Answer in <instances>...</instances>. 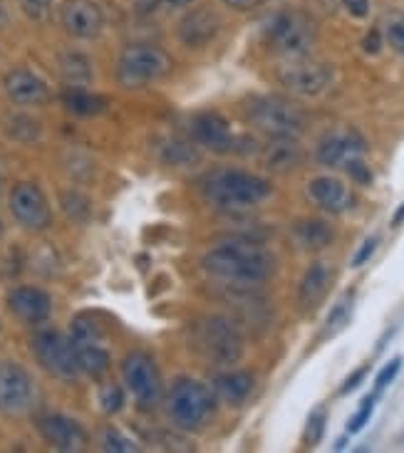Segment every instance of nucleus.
<instances>
[{"mask_svg":"<svg viewBox=\"0 0 404 453\" xmlns=\"http://www.w3.org/2000/svg\"><path fill=\"white\" fill-rule=\"evenodd\" d=\"M345 446H347V439H340V441H335V451H343Z\"/></svg>","mask_w":404,"mask_h":453,"instance_id":"obj_47","label":"nucleus"},{"mask_svg":"<svg viewBox=\"0 0 404 453\" xmlns=\"http://www.w3.org/2000/svg\"><path fill=\"white\" fill-rule=\"evenodd\" d=\"M375 399H377V394H369V396H365L360 402V409L347 421V434H360V431L368 426L369 418H372V411H375Z\"/></svg>","mask_w":404,"mask_h":453,"instance_id":"obj_31","label":"nucleus"},{"mask_svg":"<svg viewBox=\"0 0 404 453\" xmlns=\"http://www.w3.org/2000/svg\"><path fill=\"white\" fill-rule=\"evenodd\" d=\"M293 235L306 250H322L335 241V231L330 223L318 221V219H306V221L295 223Z\"/></svg>","mask_w":404,"mask_h":453,"instance_id":"obj_25","label":"nucleus"},{"mask_svg":"<svg viewBox=\"0 0 404 453\" xmlns=\"http://www.w3.org/2000/svg\"><path fill=\"white\" fill-rule=\"evenodd\" d=\"M102 446H105V451H112V453L139 451V446H136L132 439H127L122 431H117V429L105 431V436H102Z\"/></svg>","mask_w":404,"mask_h":453,"instance_id":"obj_32","label":"nucleus"},{"mask_svg":"<svg viewBox=\"0 0 404 453\" xmlns=\"http://www.w3.org/2000/svg\"><path fill=\"white\" fill-rule=\"evenodd\" d=\"M263 35L270 48L291 60V58H306L318 40V30L303 11L283 8L266 20Z\"/></svg>","mask_w":404,"mask_h":453,"instance_id":"obj_5","label":"nucleus"},{"mask_svg":"<svg viewBox=\"0 0 404 453\" xmlns=\"http://www.w3.org/2000/svg\"><path fill=\"white\" fill-rule=\"evenodd\" d=\"M377 245H380V238H377V235H369L368 241L360 245V250L355 253V257H353V268H362V265L368 263L369 257L375 256Z\"/></svg>","mask_w":404,"mask_h":453,"instance_id":"obj_37","label":"nucleus"},{"mask_svg":"<svg viewBox=\"0 0 404 453\" xmlns=\"http://www.w3.org/2000/svg\"><path fill=\"white\" fill-rule=\"evenodd\" d=\"M99 406H102V411H105V414H117V411L124 406L122 387H117V384H107V387L99 392Z\"/></svg>","mask_w":404,"mask_h":453,"instance_id":"obj_33","label":"nucleus"},{"mask_svg":"<svg viewBox=\"0 0 404 453\" xmlns=\"http://www.w3.org/2000/svg\"><path fill=\"white\" fill-rule=\"evenodd\" d=\"M62 30L77 40H92L102 33L105 15L95 0H67L60 11Z\"/></svg>","mask_w":404,"mask_h":453,"instance_id":"obj_14","label":"nucleus"},{"mask_svg":"<svg viewBox=\"0 0 404 453\" xmlns=\"http://www.w3.org/2000/svg\"><path fill=\"white\" fill-rule=\"evenodd\" d=\"M3 87H5L8 99L20 104V107H37V104H45L50 99L48 85L35 73H30L25 67H15L5 74Z\"/></svg>","mask_w":404,"mask_h":453,"instance_id":"obj_17","label":"nucleus"},{"mask_svg":"<svg viewBox=\"0 0 404 453\" xmlns=\"http://www.w3.org/2000/svg\"><path fill=\"white\" fill-rule=\"evenodd\" d=\"M62 104L74 117H97L107 110V99L95 92H87L85 87L73 85H67V89L62 92Z\"/></svg>","mask_w":404,"mask_h":453,"instance_id":"obj_24","label":"nucleus"},{"mask_svg":"<svg viewBox=\"0 0 404 453\" xmlns=\"http://www.w3.org/2000/svg\"><path fill=\"white\" fill-rule=\"evenodd\" d=\"M400 369H402V357H394V359H390V362L377 372V380H375V394L385 392V389L397 380Z\"/></svg>","mask_w":404,"mask_h":453,"instance_id":"obj_34","label":"nucleus"},{"mask_svg":"<svg viewBox=\"0 0 404 453\" xmlns=\"http://www.w3.org/2000/svg\"><path fill=\"white\" fill-rule=\"evenodd\" d=\"M201 268L219 280L251 285V282L268 280L276 273V257L256 243L231 241L211 248L201 257Z\"/></svg>","mask_w":404,"mask_h":453,"instance_id":"obj_1","label":"nucleus"},{"mask_svg":"<svg viewBox=\"0 0 404 453\" xmlns=\"http://www.w3.org/2000/svg\"><path fill=\"white\" fill-rule=\"evenodd\" d=\"M40 434H43V439L52 446V449H58V451H82L87 446V434L85 429L73 421V418L60 417V414H52V417L40 418Z\"/></svg>","mask_w":404,"mask_h":453,"instance_id":"obj_19","label":"nucleus"},{"mask_svg":"<svg viewBox=\"0 0 404 453\" xmlns=\"http://www.w3.org/2000/svg\"><path fill=\"white\" fill-rule=\"evenodd\" d=\"M60 74L67 85L85 87L92 80V65L82 55L70 52V55H62L60 58Z\"/></svg>","mask_w":404,"mask_h":453,"instance_id":"obj_27","label":"nucleus"},{"mask_svg":"<svg viewBox=\"0 0 404 453\" xmlns=\"http://www.w3.org/2000/svg\"><path fill=\"white\" fill-rule=\"evenodd\" d=\"M343 5L345 11L355 15V18H365L369 12V0H343Z\"/></svg>","mask_w":404,"mask_h":453,"instance_id":"obj_41","label":"nucleus"},{"mask_svg":"<svg viewBox=\"0 0 404 453\" xmlns=\"http://www.w3.org/2000/svg\"><path fill=\"white\" fill-rule=\"evenodd\" d=\"M159 151L161 159L167 161V164H172V166H189V164H197L198 161L197 147L184 142V139H172V142H167Z\"/></svg>","mask_w":404,"mask_h":453,"instance_id":"obj_28","label":"nucleus"},{"mask_svg":"<svg viewBox=\"0 0 404 453\" xmlns=\"http://www.w3.org/2000/svg\"><path fill=\"white\" fill-rule=\"evenodd\" d=\"M400 223H404V203L400 206V209L394 211V216H392V226H400Z\"/></svg>","mask_w":404,"mask_h":453,"instance_id":"obj_44","label":"nucleus"},{"mask_svg":"<svg viewBox=\"0 0 404 453\" xmlns=\"http://www.w3.org/2000/svg\"><path fill=\"white\" fill-rule=\"evenodd\" d=\"M310 201L328 213H345L355 206V194L332 176H318L307 184Z\"/></svg>","mask_w":404,"mask_h":453,"instance_id":"obj_20","label":"nucleus"},{"mask_svg":"<svg viewBox=\"0 0 404 453\" xmlns=\"http://www.w3.org/2000/svg\"><path fill=\"white\" fill-rule=\"evenodd\" d=\"M253 387H256V380L251 372H223L214 380V394L219 396L221 402L226 404L238 406L244 404L245 399L253 394Z\"/></svg>","mask_w":404,"mask_h":453,"instance_id":"obj_23","label":"nucleus"},{"mask_svg":"<svg viewBox=\"0 0 404 453\" xmlns=\"http://www.w3.org/2000/svg\"><path fill=\"white\" fill-rule=\"evenodd\" d=\"M191 134L197 144L211 149L216 154H231L236 151L238 136L231 132V124L219 111H201L191 119Z\"/></svg>","mask_w":404,"mask_h":453,"instance_id":"obj_15","label":"nucleus"},{"mask_svg":"<svg viewBox=\"0 0 404 453\" xmlns=\"http://www.w3.org/2000/svg\"><path fill=\"white\" fill-rule=\"evenodd\" d=\"M303 161V149L295 144V139H273L266 149V166L270 172H293Z\"/></svg>","mask_w":404,"mask_h":453,"instance_id":"obj_26","label":"nucleus"},{"mask_svg":"<svg viewBox=\"0 0 404 453\" xmlns=\"http://www.w3.org/2000/svg\"><path fill=\"white\" fill-rule=\"evenodd\" d=\"M332 270L328 263H313L298 288V303L303 310H315L330 290Z\"/></svg>","mask_w":404,"mask_h":453,"instance_id":"obj_22","label":"nucleus"},{"mask_svg":"<svg viewBox=\"0 0 404 453\" xmlns=\"http://www.w3.org/2000/svg\"><path fill=\"white\" fill-rule=\"evenodd\" d=\"M229 8H236V11H248V8H253L258 0H223Z\"/></svg>","mask_w":404,"mask_h":453,"instance_id":"obj_43","label":"nucleus"},{"mask_svg":"<svg viewBox=\"0 0 404 453\" xmlns=\"http://www.w3.org/2000/svg\"><path fill=\"white\" fill-rule=\"evenodd\" d=\"M382 48V33L377 30V27H372L368 35H365V40H362V50L368 52V55H377Z\"/></svg>","mask_w":404,"mask_h":453,"instance_id":"obj_40","label":"nucleus"},{"mask_svg":"<svg viewBox=\"0 0 404 453\" xmlns=\"http://www.w3.org/2000/svg\"><path fill=\"white\" fill-rule=\"evenodd\" d=\"M368 151L365 139L357 132H335L325 136L318 147V161L322 166H345L347 161L362 159V154Z\"/></svg>","mask_w":404,"mask_h":453,"instance_id":"obj_18","label":"nucleus"},{"mask_svg":"<svg viewBox=\"0 0 404 453\" xmlns=\"http://www.w3.org/2000/svg\"><path fill=\"white\" fill-rule=\"evenodd\" d=\"M70 340L74 344V352H77V362L80 369L89 374L92 380H99L110 372V352L107 347L102 344V334L95 327V322H89L87 318H77L73 322V332H70Z\"/></svg>","mask_w":404,"mask_h":453,"instance_id":"obj_12","label":"nucleus"},{"mask_svg":"<svg viewBox=\"0 0 404 453\" xmlns=\"http://www.w3.org/2000/svg\"><path fill=\"white\" fill-rule=\"evenodd\" d=\"M122 377L127 389L132 392L135 402L142 409H152L159 404L161 394H164V384H161V374L154 357L147 352H132L127 355L122 365Z\"/></svg>","mask_w":404,"mask_h":453,"instance_id":"obj_9","label":"nucleus"},{"mask_svg":"<svg viewBox=\"0 0 404 453\" xmlns=\"http://www.w3.org/2000/svg\"><path fill=\"white\" fill-rule=\"evenodd\" d=\"M278 82L285 89H291L295 95H320L322 89H328L332 82V70L325 62L310 60V58H291L278 67Z\"/></svg>","mask_w":404,"mask_h":453,"instance_id":"obj_13","label":"nucleus"},{"mask_svg":"<svg viewBox=\"0 0 404 453\" xmlns=\"http://www.w3.org/2000/svg\"><path fill=\"white\" fill-rule=\"evenodd\" d=\"M8 206L15 221L23 226L25 231L40 233L50 228L52 223V209H50L45 191L33 181H20L12 186Z\"/></svg>","mask_w":404,"mask_h":453,"instance_id":"obj_11","label":"nucleus"},{"mask_svg":"<svg viewBox=\"0 0 404 453\" xmlns=\"http://www.w3.org/2000/svg\"><path fill=\"white\" fill-rule=\"evenodd\" d=\"M245 117L256 129L273 139H295L306 132L307 117L295 102L276 95L251 97L245 102Z\"/></svg>","mask_w":404,"mask_h":453,"instance_id":"obj_3","label":"nucleus"},{"mask_svg":"<svg viewBox=\"0 0 404 453\" xmlns=\"http://www.w3.org/2000/svg\"><path fill=\"white\" fill-rule=\"evenodd\" d=\"M169 70L172 60L164 50L154 45H129L117 62V82L127 89H142L159 82Z\"/></svg>","mask_w":404,"mask_h":453,"instance_id":"obj_7","label":"nucleus"},{"mask_svg":"<svg viewBox=\"0 0 404 453\" xmlns=\"http://www.w3.org/2000/svg\"><path fill=\"white\" fill-rule=\"evenodd\" d=\"M3 233H5V226H3V221H0V238H3Z\"/></svg>","mask_w":404,"mask_h":453,"instance_id":"obj_48","label":"nucleus"},{"mask_svg":"<svg viewBox=\"0 0 404 453\" xmlns=\"http://www.w3.org/2000/svg\"><path fill=\"white\" fill-rule=\"evenodd\" d=\"M23 3V11L27 18L33 20H43L48 18L50 8H52V0H20Z\"/></svg>","mask_w":404,"mask_h":453,"instance_id":"obj_36","label":"nucleus"},{"mask_svg":"<svg viewBox=\"0 0 404 453\" xmlns=\"http://www.w3.org/2000/svg\"><path fill=\"white\" fill-rule=\"evenodd\" d=\"M167 411L182 431L204 429L216 411V394L204 381L182 377L167 396Z\"/></svg>","mask_w":404,"mask_h":453,"instance_id":"obj_4","label":"nucleus"},{"mask_svg":"<svg viewBox=\"0 0 404 453\" xmlns=\"http://www.w3.org/2000/svg\"><path fill=\"white\" fill-rule=\"evenodd\" d=\"M161 0H135V8L139 15H152V12L159 11Z\"/></svg>","mask_w":404,"mask_h":453,"instance_id":"obj_42","label":"nucleus"},{"mask_svg":"<svg viewBox=\"0 0 404 453\" xmlns=\"http://www.w3.org/2000/svg\"><path fill=\"white\" fill-rule=\"evenodd\" d=\"M201 194L208 203L223 211H244L273 194V186L256 173L221 166L201 179Z\"/></svg>","mask_w":404,"mask_h":453,"instance_id":"obj_2","label":"nucleus"},{"mask_svg":"<svg viewBox=\"0 0 404 453\" xmlns=\"http://www.w3.org/2000/svg\"><path fill=\"white\" fill-rule=\"evenodd\" d=\"M353 318V295H345L343 300L338 303V305L332 307L330 315L325 319V334L332 337V334H338L340 330L347 327V322Z\"/></svg>","mask_w":404,"mask_h":453,"instance_id":"obj_29","label":"nucleus"},{"mask_svg":"<svg viewBox=\"0 0 404 453\" xmlns=\"http://www.w3.org/2000/svg\"><path fill=\"white\" fill-rule=\"evenodd\" d=\"M5 23H8V8H5V5L0 3V27H3Z\"/></svg>","mask_w":404,"mask_h":453,"instance_id":"obj_46","label":"nucleus"},{"mask_svg":"<svg viewBox=\"0 0 404 453\" xmlns=\"http://www.w3.org/2000/svg\"><path fill=\"white\" fill-rule=\"evenodd\" d=\"M0 186H3V172H0Z\"/></svg>","mask_w":404,"mask_h":453,"instance_id":"obj_49","label":"nucleus"},{"mask_svg":"<svg viewBox=\"0 0 404 453\" xmlns=\"http://www.w3.org/2000/svg\"><path fill=\"white\" fill-rule=\"evenodd\" d=\"M219 33V18L206 8H197L184 15V20L179 23V37L186 48H204Z\"/></svg>","mask_w":404,"mask_h":453,"instance_id":"obj_21","label":"nucleus"},{"mask_svg":"<svg viewBox=\"0 0 404 453\" xmlns=\"http://www.w3.org/2000/svg\"><path fill=\"white\" fill-rule=\"evenodd\" d=\"M191 347L211 365L233 367L244 357V337L231 319L206 318L191 327Z\"/></svg>","mask_w":404,"mask_h":453,"instance_id":"obj_6","label":"nucleus"},{"mask_svg":"<svg viewBox=\"0 0 404 453\" xmlns=\"http://www.w3.org/2000/svg\"><path fill=\"white\" fill-rule=\"evenodd\" d=\"M345 172L350 173V179L360 186H369L372 184V172H369V166L362 159H353L345 164Z\"/></svg>","mask_w":404,"mask_h":453,"instance_id":"obj_35","label":"nucleus"},{"mask_svg":"<svg viewBox=\"0 0 404 453\" xmlns=\"http://www.w3.org/2000/svg\"><path fill=\"white\" fill-rule=\"evenodd\" d=\"M365 377H368V367H360L355 369L347 380L343 381V389H340V396H347V394H353L365 381Z\"/></svg>","mask_w":404,"mask_h":453,"instance_id":"obj_39","label":"nucleus"},{"mask_svg":"<svg viewBox=\"0 0 404 453\" xmlns=\"http://www.w3.org/2000/svg\"><path fill=\"white\" fill-rule=\"evenodd\" d=\"M8 307L15 318L25 322V325H43L48 322L50 315H52V300L45 290L40 288H30V285H23V288H15L8 295Z\"/></svg>","mask_w":404,"mask_h":453,"instance_id":"obj_16","label":"nucleus"},{"mask_svg":"<svg viewBox=\"0 0 404 453\" xmlns=\"http://www.w3.org/2000/svg\"><path fill=\"white\" fill-rule=\"evenodd\" d=\"M164 3H167V5H172V8H186L191 0H164Z\"/></svg>","mask_w":404,"mask_h":453,"instance_id":"obj_45","label":"nucleus"},{"mask_svg":"<svg viewBox=\"0 0 404 453\" xmlns=\"http://www.w3.org/2000/svg\"><path fill=\"white\" fill-rule=\"evenodd\" d=\"M35 402V381L18 362H0V414L25 417Z\"/></svg>","mask_w":404,"mask_h":453,"instance_id":"obj_10","label":"nucleus"},{"mask_svg":"<svg viewBox=\"0 0 404 453\" xmlns=\"http://www.w3.org/2000/svg\"><path fill=\"white\" fill-rule=\"evenodd\" d=\"M387 42L394 52H400L404 58V20H397L387 27Z\"/></svg>","mask_w":404,"mask_h":453,"instance_id":"obj_38","label":"nucleus"},{"mask_svg":"<svg viewBox=\"0 0 404 453\" xmlns=\"http://www.w3.org/2000/svg\"><path fill=\"white\" fill-rule=\"evenodd\" d=\"M33 352L40 367L45 369L48 374H52L55 380L74 381L82 369L77 362V352L70 337H65L58 330H40L33 337Z\"/></svg>","mask_w":404,"mask_h":453,"instance_id":"obj_8","label":"nucleus"},{"mask_svg":"<svg viewBox=\"0 0 404 453\" xmlns=\"http://www.w3.org/2000/svg\"><path fill=\"white\" fill-rule=\"evenodd\" d=\"M325 426H328V411H325V406H318L315 411H310V417H307L306 424V446H318L322 441V436H325Z\"/></svg>","mask_w":404,"mask_h":453,"instance_id":"obj_30","label":"nucleus"}]
</instances>
